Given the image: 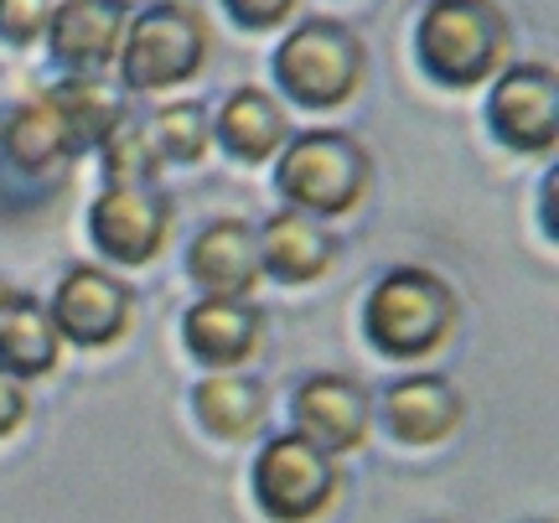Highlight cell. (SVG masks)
<instances>
[{"instance_id": "6da1fadb", "label": "cell", "mask_w": 559, "mask_h": 523, "mask_svg": "<svg viewBox=\"0 0 559 523\" xmlns=\"http://www.w3.org/2000/svg\"><path fill=\"white\" fill-rule=\"evenodd\" d=\"M419 68L445 88H481L508 68L513 21L498 0H430L415 26Z\"/></svg>"}, {"instance_id": "7a4b0ae2", "label": "cell", "mask_w": 559, "mask_h": 523, "mask_svg": "<svg viewBox=\"0 0 559 523\" xmlns=\"http://www.w3.org/2000/svg\"><path fill=\"white\" fill-rule=\"evenodd\" d=\"M461 322V301L456 290L440 281L436 270H419V264H400L379 275V285L368 290L362 301V332L368 343L379 347L383 358H430L456 337Z\"/></svg>"}, {"instance_id": "3957f363", "label": "cell", "mask_w": 559, "mask_h": 523, "mask_svg": "<svg viewBox=\"0 0 559 523\" xmlns=\"http://www.w3.org/2000/svg\"><path fill=\"white\" fill-rule=\"evenodd\" d=\"M275 192L311 218H342L373 192V156L347 130H306L280 145Z\"/></svg>"}, {"instance_id": "277c9868", "label": "cell", "mask_w": 559, "mask_h": 523, "mask_svg": "<svg viewBox=\"0 0 559 523\" xmlns=\"http://www.w3.org/2000/svg\"><path fill=\"white\" fill-rule=\"evenodd\" d=\"M280 94L300 109H342L368 83V47L353 26L332 16H311L290 26L275 47Z\"/></svg>"}, {"instance_id": "5b68a950", "label": "cell", "mask_w": 559, "mask_h": 523, "mask_svg": "<svg viewBox=\"0 0 559 523\" xmlns=\"http://www.w3.org/2000/svg\"><path fill=\"white\" fill-rule=\"evenodd\" d=\"M202 62H207V21L187 0H156L124 21L115 73L130 94H156L198 79Z\"/></svg>"}, {"instance_id": "8992f818", "label": "cell", "mask_w": 559, "mask_h": 523, "mask_svg": "<svg viewBox=\"0 0 559 523\" xmlns=\"http://www.w3.org/2000/svg\"><path fill=\"white\" fill-rule=\"evenodd\" d=\"M249 487L270 523H317L342 498V466L337 456L306 445L300 436H275L260 445Z\"/></svg>"}, {"instance_id": "52a82bcc", "label": "cell", "mask_w": 559, "mask_h": 523, "mask_svg": "<svg viewBox=\"0 0 559 523\" xmlns=\"http://www.w3.org/2000/svg\"><path fill=\"white\" fill-rule=\"evenodd\" d=\"M487 124L508 151L549 156L559 145V79L549 62H513L492 79Z\"/></svg>"}, {"instance_id": "ba28073f", "label": "cell", "mask_w": 559, "mask_h": 523, "mask_svg": "<svg viewBox=\"0 0 559 523\" xmlns=\"http://www.w3.org/2000/svg\"><path fill=\"white\" fill-rule=\"evenodd\" d=\"M290 436L326 456H353L373 436V394L353 373H311L290 394Z\"/></svg>"}, {"instance_id": "9c48e42d", "label": "cell", "mask_w": 559, "mask_h": 523, "mask_svg": "<svg viewBox=\"0 0 559 523\" xmlns=\"http://www.w3.org/2000/svg\"><path fill=\"white\" fill-rule=\"evenodd\" d=\"M47 317H52L62 343L109 347V343H120L124 332H130V322H135V296H130L124 281H115V270L73 264L58 281V290H52Z\"/></svg>"}, {"instance_id": "30bf717a", "label": "cell", "mask_w": 559, "mask_h": 523, "mask_svg": "<svg viewBox=\"0 0 559 523\" xmlns=\"http://www.w3.org/2000/svg\"><path fill=\"white\" fill-rule=\"evenodd\" d=\"M171 223H177V207L156 187H109L88 207V239L99 243L104 260L140 270L166 249Z\"/></svg>"}, {"instance_id": "8fae6325", "label": "cell", "mask_w": 559, "mask_h": 523, "mask_svg": "<svg viewBox=\"0 0 559 523\" xmlns=\"http://www.w3.org/2000/svg\"><path fill=\"white\" fill-rule=\"evenodd\" d=\"M181 347L207 373H239L264 347V311L249 296H202L181 317Z\"/></svg>"}, {"instance_id": "7c38bea8", "label": "cell", "mask_w": 559, "mask_h": 523, "mask_svg": "<svg viewBox=\"0 0 559 523\" xmlns=\"http://www.w3.org/2000/svg\"><path fill=\"white\" fill-rule=\"evenodd\" d=\"M373 409L383 415V430H389L394 441L419 445V451H425V445L451 441V436L461 430V415H466L461 389L451 379H440V373H409V379H394Z\"/></svg>"}, {"instance_id": "4fadbf2b", "label": "cell", "mask_w": 559, "mask_h": 523, "mask_svg": "<svg viewBox=\"0 0 559 523\" xmlns=\"http://www.w3.org/2000/svg\"><path fill=\"white\" fill-rule=\"evenodd\" d=\"M187 275L202 296H254V285L264 281L260 234L243 218H213L187 243Z\"/></svg>"}, {"instance_id": "5bb4252c", "label": "cell", "mask_w": 559, "mask_h": 523, "mask_svg": "<svg viewBox=\"0 0 559 523\" xmlns=\"http://www.w3.org/2000/svg\"><path fill=\"white\" fill-rule=\"evenodd\" d=\"M124 37V11L115 0H58L47 16L52 62L68 73H104Z\"/></svg>"}, {"instance_id": "9a60e30c", "label": "cell", "mask_w": 559, "mask_h": 523, "mask_svg": "<svg viewBox=\"0 0 559 523\" xmlns=\"http://www.w3.org/2000/svg\"><path fill=\"white\" fill-rule=\"evenodd\" d=\"M254 234H260L264 275L280 285H311L337 264V239H332V234L321 228V218H311V213H296V207L270 213Z\"/></svg>"}, {"instance_id": "2e32d148", "label": "cell", "mask_w": 559, "mask_h": 523, "mask_svg": "<svg viewBox=\"0 0 559 523\" xmlns=\"http://www.w3.org/2000/svg\"><path fill=\"white\" fill-rule=\"evenodd\" d=\"M207 124H213V141L243 166L270 162V156H280V145L290 141L285 104L270 88H234Z\"/></svg>"}, {"instance_id": "e0dca14e", "label": "cell", "mask_w": 559, "mask_h": 523, "mask_svg": "<svg viewBox=\"0 0 559 523\" xmlns=\"http://www.w3.org/2000/svg\"><path fill=\"white\" fill-rule=\"evenodd\" d=\"M192 415L198 425L213 436V441H254L264 430V415H270V394H264L260 379L249 373H207V379L192 389Z\"/></svg>"}, {"instance_id": "ac0fdd59", "label": "cell", "mask_w": 559, "mask_h": 523, "mask_svg": "<svg viewBox=\"0 0 559 523\" xmlns=\"http://www.w3.org/2000/svg\"><path fill=\"white\" fill-rule=\"evenodd\" d=\"M58 353H62V337L52 317H47V306L37 296H21L0 311V373H11V379L32 383V379H47L52 368H58Z\"/></svg>"}, {"instance_id": "d6986e66", "label": "cell", "mask_w": 559, "mask_h": 523, "mask_svg": "<svg viewBox=\"0 0 559 523\" xmlns=\"http://www.w3.org/2000/svg\"><path fill=\"white\" fill-rule=\"evenodd\" d=\"M0 151H5V162L21 166V171H58L79 156V145L68 135V124L58 120V109L47 99H32V104H16L11 109V120L0 124Z\"/></svg>"}, {"instance_id": "ffe728a7", "label": "cell", "mask_w": 559, "mask_h": 523, "mask_svg": "<svg viewBox=\"0 0 559 523\" xmlns=\"http://www.w3.org/2000/svg\"><path fill=\"white\" fill-rule=\"evenodd\" d=\"M41 99L58 109V120L68 124V135H73V145H99L115 124L130 115V104H124V94L115 88V83L104 79V73H68L62 83H52Z\"/></svg>"}, {"instance_id": "44dd1931", "label": "cell", "mask_w": 559, "mask_h": 523, "mask_svg": "<svg viewBox=\"0 0 559 523\" xmlns=\"http://www.w3.org/2000/svg\"><path fill=\"white\" fill-rule=\"evenodd\" d=\"M99 162H104L109 187H156L160 166H166L156 141H151V124L135 120V115H124L99 141Z\"/></svg>"}, {"instance_id": "7402d4cb", "label": "cell", "mask_w": 559, "mask_h": 523, "mask_svg": "<svg viewBox=\"0 0 559 523\" xmlns=\"http://www.w3.org/2000/svg\"><path fill=\"white\" fill-rule=\"evenodd\" d=\"M145 124H151V141H156L160 162L198 166L207 156V145H213V124H207L202 104H166Z\"/></svg>"}, {"instance_id": "603a6c76", "label": "cell", "mask_w": 559, "mask_h": 523, "mask_svg": "<svg viewBox=\"0 0 559 523\" xmlns=\"http://www.w3.org/2000/svg\"><path fill=\"white\" fill-rule=\"evenodd\" d=\"M47 16H52V0H0V41L32 47L47 37Z\"/></svg>"}, {"instance_id": "cb8c5ba5", "label": "cell", "mask_w": 559, "mask_h": 523, "mask_svg": "<svg viewBox=\"0 0 559 523\" xmlns=\"http://www.w3.org/2000/svg\"><path fill=\"white\" fill-rule=\"evenodd\" d=\"M223 11L249 32H275L300 11V0H223Z\"/></svg>"}, {"instance_id": "d4e9b609", "label": "cell", "mask_w": 559, "mask_h": 523, "mask_svg": "<svg viewBox=\"0 0 559 523\" xmlns=\"http://www.w3.org/2000/svg\"><path fill=\"white\" fill-rule=\"evenodd\" d=\"M26 420H32V394H26V383L11 379V373H0V441L16 436Z\"/></svg>"}, {"instance_id": "484cf974", "label": "cell", "mask_w": 559, "mask_h": 523, "mask_svg": "<svg viewBox=\"0 0 559 523\" xmlns=\"http://www.w3.org/2000/svg\"><path fill=\"white\" fill-rule=\"evenodd\" d=\"M11 301H16V285H11V281H0V311H5Z\"/></svg>"}, {"instance_id": "4316f807", "label": "cell", "mask_w": 559, "mask_h": 523, "mask_svg": "<svg viewBox=\"0 0 559 523\" xmlns=\"http://www.w3.org/2000/svg\"><path fill=\"white\" fill-rule=\"evenodd\" d=\"M115 5H120V11H124V5H135V0H115Z\"/></svg>"}]
</instances>
